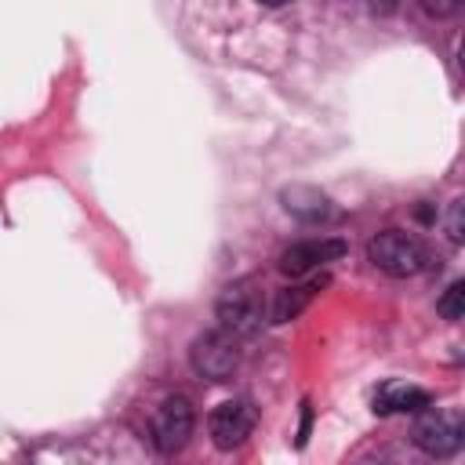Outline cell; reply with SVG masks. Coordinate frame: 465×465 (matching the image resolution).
<instances>
[{"label":"cell","mask_w":465,"mask_h":465,"mask_svg":"<svg viewBox=\"0 0 465 465\" xmlns=\"http://www.w3.org/2000/svg\"><path fill=\"white\" fill-rule=\"evenodd\" d=\"M262 312H265V294H262V283L254 276H240V280L225 283L218 302H214L218 327L236 334V338L254 334L262 327Z\"/></svg>","instance_id":"6da1fadb"},{"label":"cell","mask_w":465,"mask_h":465,"mask_svg":"<svg viewBox=\"0 0 465 465\" xmlns=\"http://www.w3.org/2000/svg\"><path fill=\"white\" fill-rule=\"evenodd\" d=\"M367 258L385 276H418L421 269H429V247L403 229H381L378 236H371Z\"/></svg>","instance_id":"7a4b0ae2"},{"label":"cell","mask_w":465,"mask_h":465,"mask_svg":"<svg viewBox=\"0 0 465 465\" xmlns=\"http://www.w3.org/2000/svg\"><path fill=\"white\" fill-rule=\"evenodd\" d=\"M189 363L200 378L207 381H229L232 371L240 367V338L229 334V331H207L193 341L189 349Z\"/></svg>","instance_id":"3957f363"},{"label":"cell","mask_w":465,"mask_h":465,"mask_svg":"<svg viewBox=\"0 0 465 465\" xmlns=\"http://www.w3.org/2000/svg\"><path fill=\"white\" fill-rule=\"evenodd\" d=\"M414 443L432 458H447V454L461 450V443H465L461 414L458 411H425L421 407V418L414 421Z\"/></svg>","instance_id":"277c9868"},{"label":"cell","mask_w":465,"mask_h":465,"mask_svg":"<svg viewBox=\"0 0 465 465\" xmlns=\"http://www.w3.org/2000/svg\"><path fill=\"white\" fill-rule=\"evenodd\" d=\"M193 403L185 396H167L160 407H156V418H153V443L156 450L163 454H174L185 447V440L193 436Z\"/></svg>","instance_id":"5b68a950"},{"label":"cell","mask_w":465,"mask_h":465,"mask_svg":"<svg viewBox=\"0 0 465 465\" xmlns=\"http://www.w3.org/2000/svg\"><path fill=\"white\" fill-rule=\"evenodd\" d=\"M254 421H258V414H254V407L247 400H225V403H218L211 411L207 429H211V440H214L218 450H236L251 436Z\"/></svg>","instance_id":"8992f818"},{"label":"cell","mask_w":465,"mask_h":465,"mask_svg":"<svg viewBox=\"0 0 465 465\" xmlns=\"http://www.w3.org/2000/svg\"><path fill=\"white\" fill-rule=\"evenodd\" d=\"M345 251H349L345 240H302V243H291L280 254V269L287 276H305V272H312V269L341 258Z\"/></svg>","instance_id":"52a82bcc"},{"label":"cell","mask_w":465,"mask_h":465,"mask_svg":"<svg viewBox=\"0 0 465 465\" xmlns=\"http://www.w3.org/2000/svg\"><path fill=\"white\" fill-rule=\"evenodd\" d=\"M280 203H283L287 214H294V218L305 222V225L327 222V218L334 214L331 196L320 193L316 185H283V189H280Z\"/></svg>","instance_id":"ba28073f"},{"label":"cell","mask_w":465,"mask_h":465,"mask_svg":"<svg viewBox=\"0 0 465 465\" xmlns=\"http://www.w3.org/2000/svg\"><path fill=\"white\" fill-rule=\"evenodd\" d=\"M327 283H331V276L320 272V276H309V280H302V283L283 287V291L276 294V302H272L269 323H291V320H298V316L309 309V302H312Z\"/></svg>","instance_id":"9c48e42d"},{"label":"cell","mask_w":465,"mask_h":465,"mask_svg":"<svg viewBox=\"0 0 465 465\" xmlns=\"http://www.w3.org/2000/svg\"><path fill=\"white\" fill-rule=\"evenodd\" d=\"M429 403H432V396L418 385H407V381H385L374 392V414H414Z\"/></svg>","instance_id":"30bf717a"},{"label":"cell","mask_w":465,"mask_h":465,"mask_svg":"<svg viewBox=\"0 0 465 465\" xmlns=\"http://www.w3.org/2000/svg\"><path fill=\"white\" fill-rule=\"evenodd\" d=\"M436 312H440L443 320H450V323L465 316V283H461V280H454V283H450V287L440 294V302H436Z\"/></svg>","instance_id":"8fae6325"},{"label":"cell","mask_w":465,"mask_h":465,"mask_svg":"<svg viewBox=\"0 0 465 465\" xmlns=\"http://www.w3.org/2000/svg\"><path fill=\"white\" fill-rule=\"evenodd\" d=\"M461 211H465V203L454 200V203H450V214H447V236H450L454 243H461Z\"/></svg>","instance_id":"7c38bea8"},{"label":"cell","mask_w":465,"mask_h":465,"mask_svg":"<svg viewBox=\"0 0 465 465\" xmlns=\"http://www.w3.org/2000/svg\"><path fill=\"white\" fill-rule=\"evenodd\" d=\"M309 418H312V411H309V403H302V429H298V447H305V440H309Z\"/></svg>","instance_id":"4fadbf2b"},{"label":"cell","mask_w":465,"mask_h":465,"mask_svg":"<svg viewBox=\"0 0 465 465\" xmlns=\"http://www.w3.org/2000/svg\"><path fill=\"white\" fill-rule=\"evenodd\" d=\"M258 4H265V7H283V4H291V0H258Z\"/></svg>","instance_id":"5bb4252c"}]
</instances>
